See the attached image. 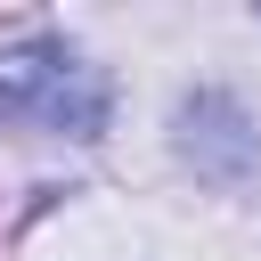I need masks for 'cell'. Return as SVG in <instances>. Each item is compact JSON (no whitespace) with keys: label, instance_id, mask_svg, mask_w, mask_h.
<instances>
[{"label":"cell","instance_id":"obj_1","mask_svg":"<svg viewBox=\"0 0 261 261\" xmlns=\"http://www.w3.org/2000/svg\"><path fill=\"white\" fill-rule=\"evenodd\" d=\"M65 65H73V57H65L57 41L8 49V57H0V122H41V106H49V90H57Z\"/></svg>","mask_w":261,"mask_h":261}]
</instances>
